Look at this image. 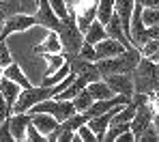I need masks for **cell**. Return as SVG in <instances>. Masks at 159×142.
Returning a JSON list of instances; mask_svg holds the SVG:
<instances>
[{
	"instance_id": "cell-29",
	"label": "cell",
	"mask_w": 159,
	"mask_h": 142,
	"mask_svg": "<svg viewBox=\"0 0 159 142\" xmlns=\"http://www.w3.org/2000/svg\"><path fill=\"white\" fill-rule=\"evenodd\" d=\"M0 142H15L11 136V125H9V118H4L0 123Z\"/></svg>"
},
{
	"instance_id": "cell-15",
	"label": "cell",
	"mask_w": 159,
	"mask_h": 142,
	"mask_svg": "<svg viewBox=\"0 0 159 142\" xmlns=\"http://www.w3.org/2000/svg\"><path fill=\"white\" fill-rule=\"evenodd\" d=\"M2 78H9V80H13V82H17L22 88H30V86H32V82L28 80V76L24 73V69H22L20 62L7 65V67L2 69Z\"/></svg>"
},
{
	"instance_id": "cell-10",
	"label": "cell",
	"mask_w": 159,
	"mask_h": 142,
	"mask_svg": "<svg viewBox=\"0 0 159 142\" xmlns=\"http://www.w3.org/2000/svg\"><path fill=\"white\" fill-rule=\"evenodd\" d=\"M28 123H30V112H11L9 125H11V136H13V140H17V142L26 140Z\"/></svg>"
},
{
	"instance_id": "cell-18",
	"label": "cell",
	"mask_w": 159,
	"mask_h": 142,
	"mask_svg": "<svg viewBox=\"0 0 159 142\" xmlns=\"http://www.w3.org/2000/svg\"><path fill=\"white\" fill-rule=\"evenodd\" d=\"M106 37H107V30L99 20H95L88 28L84 30V41H86V43H93V45L99 43V41H103Z\"/></svg>"
},
{
	"instance_id": "cell-14",
	"label": "cell",
	"mask_w": 159,
	"mask_h": 142,
	"mask_svg": "<svg viewBox=\"0 0 159 142\" xmlns=\"http://www.w3.org/2000/svg\"><path fill=\"white\" fill-rule=\"evenodd\" d=\"M106 30H107V37L120 41L125 48H131V41H129V37H127V32H125V28H123V24H120V20H118L116 13L110 17V22L106 24Z\"/></svg>"
},
{
	"instance_id": "cell-35",
	"label": "cell",
	"mask_w": 159,
	"mask_h": 142,
	"mask_svg": "<svg viewBox=\"0 0 159 142\" xmlns=\"http://www.w3.org/2000/svg\"><path fill=\"white\" fill-rule=\"evenodd\" d=\"M153 125H155V129H157V136H159V114L153 116Z\"/></svg>"
},
{
	"instance_id": "cell-6",
	"label": "cell",
	"mask_w": 159,
	"mask_h": 142,
	"mask_svg": "<svg viewBox=\"0 0 159 142\" xmlns=\"http://www.w3.org/2000/svg\"><path fill=\"white\" fill-rule=\"evenodd\" d=\"M97 4H99V0H78L75 20H78V26L82 32L97 20Z\"/></svg>"
},
{
	"instance_id": "cell-2",
	"label": "cell",
	"mask_w": 159,
	"mask_h": 142,
	"mask_svg": "<svg viewBox=\"0 0 159 142\" xmlns=\"http://www.w3.org/2000/svg\"><path fill=\"white\" fill-rule=\"evenodd\" d=\"M133 78V93H155L159 88V78H157V62H153L148 56H142L138 67L131 71Z\"/></svg>"
},
{
	"instance_id": "cell-23",
	"label": "cell",
	"mask_w": 159,
	"mask_h": 142,
	"mask_svg": "<svg viewBox=\"0 0 159 142\" xmlns=\"http://www.w3.org/2000/svg\"><path fill=\"white\" fill-rule=\"evenodd\" d=\"M26 140L28 142H45L48 140V136H43L32 123H28V127H26Z\"/></svg>"
},
{
	"instance_id": "cell-22",
	"label": "cell",
	"mask_w": 159,
	"mask_h": 142,
	"mask_svg": "<svg viewBox=\"0 0 159 142\" xmlns=\"http://www.w3.org/2000/svg\"><path fill=\"white\" fill-rule=\"evenodd\" d=\"M142 20L146 26H159V9H148L144 7L142 9Z\"/></svg>"
},
{
	"instance_id": "cell-30",
	"label": "cell",
	"mask_w": 159,
	"mask_h": 142,
	"mask_svg": "<svg viewBox=\"0 0 159 142\" xmlns=\"http://www.w3.org/2000/svg\"><path fill=\"white\" fill-rule=\"evenodd\" d=\"M11 112H13V108H11V106L7 103V99L0 95V123H2L4 118H9V116H11Z\"/></svg>"
},
{
	"instance_id": "cell-31",
	"label": "cell",
	"mask_w": 159,
	"mask_h": 142,
	"mask_svg": "<svg viewBox=\"0 0 159 142\" xmlns=\"http://www.w3.org/2000/svg\"><path fill=\"white\" fill-rule=\"evenodd\" d=\"M148 106L153 108V112H155V114H159V88L155 90V93L148 95Z\"/></svg>"
},
{
	"instance_id": "cell-27",
	"label": "cell",
	"mask_w": 159,
	"mask_h": 142,
	"mask_svg": "<svg viewBox=\"0 0 159 142\" xmlns=\"http://www.w3.org/2000/svg\"><path fill=\"white\" fill-rule=\"evenodd\" d=\"M11 62H13V58H11V48H9V43H4V41L0 39V65L7 67V65H11Z\"/></svg>"
},
{
	"instance_id": "cell-32",
	"label": "cell",
	"mask_w": 159,
	"mask_h": 142,
	"mask_svg": "<svg viewBox=\"0 0 159 142\" xmlns=\"http://www.w3.org/2000/svg\"><path fill=\"white\" fill-rule=\"evenodd\" d=\"M116 142H135V134H133L131 129H127V131H123V134L116 138Z\"/></svg>"
},
{
	"instance_id": "cell-9",
	"label": "cell",
	"mask_w": 159,
	"mask_h": 142,
	"mask_svg": "<svg viewBox=\"0 0 159 142\" xmlns=\"http://www.w3.org/2000/svg\"><path fill=\"white\" fill-rule=\"evenodd\" d=\"M153 108L148 106V103H142V106H135V114H133L131 118V131L135 134V140H138V136L148 127V125H153Z\"/></svg>"
},
{
	"instance_id": "cell-25",
	"label": "cell",
	"mask_w": 159,
	"mask_h": 142,
	"mask_svg": "<svg viewBox=\"0 0 159 142\" xmlns=\"http://www.w3.org/2000/svg\"><path fill=\"white\" fill-rule=\"evenodd\" d=\"M138 142H159V136H157L155 125H148V127L138 136Z\"/></svg>"
},
{
	"instance_id": "cell-36",
	"label": "cell",
	"mask_w": 159,
	"mask_h": 142,
	"mask_svg": "<svg viewBox=\"0 0 159 142\" xmlns=\"http://www.w3.org/2000/svg\"><path fill=\"white\" fill-rule=\"evenodd\" d=\"M148 58H151L153 62H159V50H157V52H155V54H153V56H148Z\"/></svg>"
},
{
	"instance_id": "cell-1",
	"label": "cell",
	"mask_w": 159,
	"mask_h": 142,
	"mask_svg": "<svg viewBox=\"0 0 159 142\" xmlns=\"http://www.w3.org/2000/svg\"><path fill=\"white\" fill-rule=\"evenodd\" d=\"M142 58V52L140 48H127L123 54L118 56H112V58H103V60H97V67L101 71V76H107V73H131L133 69L138 67Z\"/></svg>"
},
{
	"instance_id": "cell-3",
	"label": "cell",
	"mask_w": 159,
	"mask_h": 142,
	"mask_svg": "<svg viewBox=\"0 0 159 142\" xmlns=\"http://www.w3.org/2000/svg\"><path fill=\"white\" fill-rule=\"evenodd\" d=\"M60 37V45H62V54H78L82 43H84V32L80 30L78 20H75V11H69V17L60 22V26L56 28Z\"/></svg>"
},
{
	"instance_id": "cell-26",
	"label": "cell",
	"mask_w": 159,
	"mask_h": 142,
	"mask_svg": "<svg viewBox=\"0 0 159 142\" xmlns=\"http://www.w3.org/2000/svg\"><path fill=\"white\" fill-rule=\"evenodd\" d=\"M80 56L86 58V60H93V62H97V52H95V45L93 43H82V48H80Z\"/></svg>"
},
{
	"instance_id": "cell-8",
	"label": "cell",
	"mask_w": 159,
	"mask_h": 142,
	"mask_svg": "<svg viewBox=\"0 0 159 142\" xmlns=\"http://www.w3.org/2000/svg\"><path fill=\"white\" fill-rule=\"evenodd\" d=\"M103 80L110 84V88H112L116 95H127V97L133 95L131 73H107V76H103Z\"/></svg>"
},
{
	"instance_id": "cell-28",
	"label": "cell",
	"mask_w": 159,
	"mask_h": 142,
	"mask_svg": "<svg viewBox=\"0 0 159 142\" xmlns=\"http://www.w3.org/2000/svg\"><path fill=\"white\" fill-rule=\"evenodd\" d=\"M157 50H159V41H157V39H148V41H146V43L140 48L142 56H153Z\"/></svg>"
},
{
	"instance_id": "cell-33",
	"label": "cell",
	"mask_w": 159,
	"mask_h": 142,
	"mask_svg": "<svg viewBox=\"0 0 159 142\" xmlns=\"http://www.w3.org/2000/svg\"><path fill=\"white\" fill-rule=\"evenodd\" d=\"M140 2L142 7H148V9H159V0H135Z\"/></svg>"
},
{
	"instance_id": "cell-17",
	"label": "cell",
	"mask_w": 159,
	"mask_h": 142,
	"mask_svg": "<svg viewBox=\"0 0 159 142\" xmlns=\"http://www.w3.org/2000/svg\"><path fill=\"white\" fill-rule=\"evenodd\" d=\"M86 90H88L95 99H110V97H114V95H116L103 78H101V80H93V82H88Z\"/></svg>"
},
{
	"instance_id": "cell-20",
	"label": "cell",
	"mask_w": 159,
	"mask_h": 142,
	"mask_svg": "<svg viewBox=\"0 0 159 142\" xmlns=\"http://www.w3.org/2000/svg\"><path fill=\"white\" fill-rule=\"evenodd\" d=\"M71 101H73V106H75V112H84V110H88V108H90V103L95 101V97H93L86 88H82L78 95L71 99Z\"/></svg>"
},
{
	"instance_id": "cell-13",
	"label": "cell",
	"mask_w": 159,
	"mask_h": 142,
	"mask_svg": "<svg viewBox=\"0 0 159 142\" xmlns=\"http://www.w3.org/2000/svg\"><path fill=\"white\" fill-rule=\"evenodd\" d=\"M30 123L43 134V136H50L54 129L58 127V118L52 116L48 112H37V114H30Z\"/></svg>"
},
{
	"instance_id": "cell-19",
	"label": "cell",
	"mask_w": 159,
	"mask_h": 142,
	"mask_svg": "<svg viewBox=\"0 0 159 142\" xmlns=\"http://www.w3.org/2000/svg\"><path fill=\"white\" fill-rule=\"evenodd\" d=\"M112 15H114V0H99V4H97V20L106 26Z\"/></svg>"
},
{
	"instance_id": "cell-7",
	"label": "cell",
	"mask_w": 159,
	"mask_h": 142,
	"mask_svg": "<svg viewBox=\"0 0 159 142\" xmlns=\"http://www.w3.org/2000/svg\"><path fill=\"white\" fill-rule=\"evenodd\" d=\"M62 52V45H60V37L56 30H45V37L32 45V54L34 56H43V54H58Z\"/></svg>"
},
{
	"instance_id": "cell-37",
	"label": "cell",
	"mask_w": 159,
	"mask_h": 142,
	"mask_svg": "<svg viewBox=\"0 0 159 142\" xmlns=\"http://www.w3.org/2000/svg\"><path fill=\"white\" fill-rule=\"evenodd\" d=\"M2 24H4V20H0V32H2Z\"/></svg>"
},
{
	"instance_id": "cell-21",
	"label": "cell",
	"mask_w": 159,
	"mask_h": 142,
	"mask_svg": "<svg viewBox=\"0 0 159 142\" xmlns=\"http://www.w3.org/2000/svg\"><path fill=\"white\" fill-rule=\"evenodd\" d=\"M73 142H99V140H97V134L88 127V123H84V125H80L78 129H75Z\"/></svg>"
},
{
	"instance_id": "cell-5",
	"label": "cell",
	"mask_w": 159,
	"mask_h": 142,
	"mask_svg": "<svg viewBox=\"0 0 159 142\" xmlns=\"http://www.w3.org/2000/svg\"><path fill=\"white\" fill-rule=\"evenodd\" d=\"M34 17H37V26L39 28H45V30H56L60 26V17L54 13L50 0H39V7L34 11Z\"/></svg>"
},
{
	"instance_id": "cell-38",
	"label": "cell",
	"mask_w": 159,
	"mask_h": 142,
	"mask_svg": "<svg viewBox=\"0 0 159 142\" xmlns=\"http://www.w3.org/2000/svg\"><path fill=\"white\" fill-rule=\"evenodd\" d=\"M2 69H4V67H2V65H0V76H2Z\"/></svg>"
},
{
	"instance_id": "cell-39",
	"label": "cell",
	"mask_w": 159,
	"mask_h": 142,
	"mask_svg": "<svg viewBox=\"0 0 159 142\" xmlns=\"http://www.w3.org/2000/svg\"><path fill=\"white\" fill-rule=\"evenodd\" d=\"M157 78H159V62H157Z\"/></svg>"
},
{
	"instance_id": "cell-4",
	"label": "cell",
	"mask_w": 159,
	"mask_h": 142,
	"mask_svg": "<svg viewBox=\"0 0 159 142\" xmlns=\"http://www.w3.org/2000/svg\"><path fill=\"white\" fill-rule=\"evenodd\" d=\"M34 26H37V17H34V15H30V13H15V15H11V17L4 20L0 39L7 41L11 34H15V32H26V30L34 28Z\"/></svg>"
},
{
	"instance_id": "cell-24",
	"label": "cell",
	"mask_w": 159,
	"mask_h": 142,
	"mask_svg": "<svg viewBox=\"0 0 159 142\" xmlns=\"http://www.w3.org/2000/svg\"><path fill=\"white\" fill-rule=\"evenodd\" d=\"M50 4H52L54 13H56L60 20H67V17H69V9H67V2H65V0H50Z\"/></svg>"
},
{
	"instance_id": "cell-34",
	"label": "cell",
	"mask_w": 159,
	"mask_h": 142,
	"mask_svg": "<svg viewBox=\"0 0 159 142\" xmlns=\"http://www.w3.org/2000/svg\"><path fill=\"white\" fill-rule=\"evenodd\" d=\"M67 2V9L69 11H75V4H78V0H65Z\"/></svg>"
},
{
	"instance_id": "cell-12",
	"label": "cell",
	"mask_w": 159,
	"mask_h": 142,
	"mask_svg": "<svg viewBox=\"0 0 159 142\" xmlns=\"http://www.w3.org/2000/svg\"><path fill=\"white\" fill-rule=\"evenodd\" d=\"M133 7H135V0H114V13L118 15L123 28L129 37V30H131V13Z\"/></svg>"
},
{
	"instance_id": "cell-11",
	"label": "cell",
	"mask_w": 159,
	"mask_h": 142,
	"mask_svg": "<svg viewBox=\"0 0 159 142\" xmlns=\"http://www.w3.org/2000/svg\"><path fill=\"white\" fill-rule=\"evenodd\" d=\"M127 48L120 43V41H116V39H112V37H106L103 41H99V43H95V52H97V60H103V58H112V56H118V54H123Z\"/></svg>"
},
{
	"instance_id": "cell-16",
	"label": "cell",
	"mask_w": 159,
	"mask_h": 142,
	"mask_svg": "<svg viewBox=\"0 0 159 142\" xmlns=\"http://www.w3.org/2000/svg\"><path fill=\"white\" fill-rule=\"evenodd\" d=\"M20 93H22V86L17 84V82H13V80H9V78H2V76H0V95L7 99V103H9L11 108H13V103L17 101Z\"/></svg>"
}]
</instances>
